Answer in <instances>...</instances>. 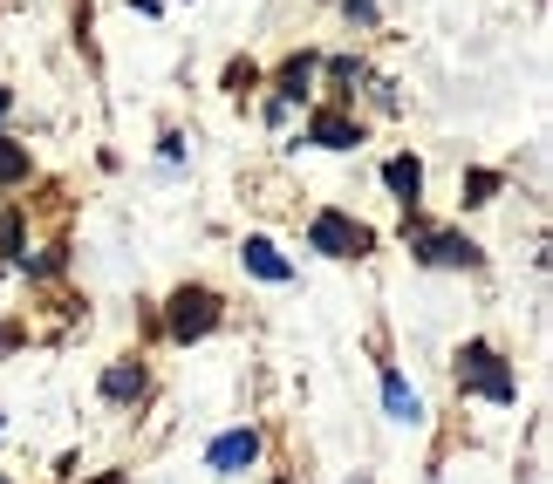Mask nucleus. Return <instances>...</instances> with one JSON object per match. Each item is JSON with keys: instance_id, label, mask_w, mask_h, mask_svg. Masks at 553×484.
Returning <instances> with one entry per match:
<instances>
[{"instance_id": "nucleus-1", "label": "nucleus", "mask_w": 553, "mask_h": 484, "mask_svg": "<svg viewBox=\"0 0 553 484\" xmlns=\"http://www.w3.org/2000/svg\"><path fill=\"white\" fill-rule=\"evenodd\" d=\"M458 382H465V389H478V396H492V403H513V396H519L513 369H506V362H499L485 341H472V348L458 355Z\"/></svg>"}, {"instance_id": "nucleus-2", "label": "nucleus", "mask_w": 553, "mask_h": 484, "mask_svg": "<svg viewBox=\"0 0 553 484\" xmlns=\"http://www.w3.org/2000/svg\"><path fill=\"white\" fill-rule=\"evenodd\" d=\"M219 328V294H205V287H185V294H171V335L178 341H198Z\"/></svg>"}, {"instance_id": "nucleus-3", "label": "nucleus", "mask_w": 553, "mask_h": 484, "mask_svg": "<svg viewBox=\"0 0 553 484\" xmlns=\"http://www.w3.org/2000/svg\"><path fill=\"white\" fill-rule=\"evenodd\" d=\"M308 239H315V253H328V260H349V253H369V225L342 219V212H321V219L308 225Z\"/></svg>"}, {"instance_id": "nucleus-4", "label": "nucleus", "mask_w": 553, "mask_h": 484, "mask_svg": "<svg viewBox=\"0 0 553 484\" xmlns=\"http://www.w3.org/2000/svg\"><path fill=\"white\" fill-rule=\"evenodd\" d=\"M253 457H260V437H253V430H226V437L212 444V471H246Z\"/></svg>"}, {"instance_id": "nucleus-5", "label": "nucleus", "mask_w": 553, "mask_h": 484, "mask_svg": "<svg viewBox=\"0 0 553 484\" xmlns=\"http://www.w3.org/2000/svg\"><path fill=\"white\" fill-rule=\"evenodd\" d=\"M308 137H315L321 150H356V144H362V130H356L342 110H321L315 123H308Z\"/></svg>"}, {"instance_id": "nucleus-6", "label": "nucleus", "mask_w": 553, "mask_h": 484, "mask_svg": "<svg viewBox=\"0 0 553 484\" xmlns=\"http://www.w3.org/2000/svg\"><path fill=\"white\" fill-rule=\"evenodd\" d=\"M417 260H431V266H478V246L472 239H458V232H431Z\"/></svg>"}, {"instance_id": "nucleus-7", "label": "nucleus", "mask_w": 553, "mask_h": 484, "mask_svg": "<svg viewBox=\"0 0 553 484\" xmlns=\"http://www.w3.org/2000/svg\"><path fill=\"white\" fill-rule=\"evenodd\" d=\"M383 185H390L403 205H417V191H424V164H417V157H390V164H383Z\"/></svg>"}, {"instance_id": "nucleus-8", "label": "nucleus", "mask_w": 553, "mask_h": 484, "mask_svg": "<svg viewBox=\"0 0 553 484\" xmlns=\"http://www.w3.org/2000/svg\"><path fill=\"white\" fill-rule=\"evenodd\" d=\"M239 253H246V266H253L260 280H287V273H294V266H287V260L274 253V239H246Z\"/></svg>"}, {"instance_id": "nucleus-9", "label": "nucleus", "mask_w": 553, "mask_h": 484, "mask_svg": "<svg viewBox=\"0 0 553 484\" xmlns=\"http://www.w3.org/2000/svg\"><path fill=\"white\" fill-rule=\"evenodd\" d=\"M383 403H390V416H396V423H417V416H424L417 389H410L403 375H383Z\"/></svg>"}, {"instance_id": "nucleus-10", "label": "nucleus", "mask_w": 553, "mask_h": 484, "mask_svg": "<svg viewBox=\"0 0 553 484\" xmlns=\"http://www.w3.org/2000/svg\"><path fill=\"white\" fill-rule=\"evenodd\" d=\"M103 396H110V403H130V396H144V369H137V362H117V369L103 375Z\"/></svg>"}, {"instance_id": "nucleus-11", "label": "nucleus", "mask_w": 553, "mask_h": 484, "mask_svg": "<svg viewBox=\"0 0 553 484\" xmlns=\"http://www.w3.org/2000/svg\"><path fill=\"white\" fill-rule=\"evenodd\" d=\"M308 82H315V55H294V62L280 69V103H294V96H308Z\"/></svg>"}, {"instance_id": "nucleus-12", "label": "nucleus", "mask_w": 553, "mask_h": 484, "mask_svg": "<svg viewBox=\"0 0 553 484\" xmlns=\"http://www.w3.org/2000/svg\"><path fill=\"white\" fill-rule=\"evenodd\" d=\"M21 178H28V150L0 137V185H21Z\"/></svg>"}, {"instance_id": "nucleus-13", "label": "nucleus", "mask_w": 553, "mask_h": 484, "mask_svg": "<svg viewBox=\"0 0 553 484\" xmlns=\"http://www.w3.org/2000/svg\"><path fill=\"white\" fill-rule=\"evenodd\" d=\"M465 191H472V198H465V205H485V198H492V191H499V178H492V171H472V178H465Z\"/></svg>"}, {"instance_id": "nucleus-14", "label": "nucleus", "mask_w": 553, "mask_h": 484, "mask_svg": "<svg viewBox=\"0 0 553 484\" xmlns=\"http://www.w3.org/2000/svg\"><path fill=\"white\" fill-rule=\"evenodd\" d=\"M0 253H21V219L14 212H0Z\"/></svg>"}, {"instance_id": "nucleus-15", "label": "nucleus", "mask_w": 553, "mask_h": 484, "mask_svg": "<svg viewBox=\"0 0 553 484\" xmlns=\"http://www.w3.org/2000/svg\"><path fill=\"white\" fill-rule=\"evenodd\" d=\"M342 7H349L356 21H376V0H342Z\"/></svg>"}, {"instance_id": "nucleus-16", "label": "nucleus", "mask_w": 553, "mask_h": 484, "mask_svg": "<svg viewBox=\"0 0 553 484\" xmlns=\"http://www.w3.org/2000/svg\"><path fill=\"white\" fill-rule=\"evenodd\" d=\"M7 103H14V96H7V89H0V116H7Z\"/></svg>"}, {"instance_id": "nucleus-17", "label": "nucleus", "mask_w": 553, "mask_h": 484, "mask_svg": "<svg viewBox=\"0 0 553 484\" xmlns=\"http://www.w3.org/2000/svg\"><path fill=\"white\" fill-rule=\"evenodd\" d=\"M103 484H130V478H103Z\"/></svg>"}, {"instance_id": "nucleus-18", "label": "nucleus", "mask_w": 553, "mask_h": 484, "mask_svg": "<svg viewBox=\"0 0 553 484\" xmlns=\"http://www.w3.org/2000/svg\"><path fill=\"white\" fill-rule=\"evenodd\" d=\"M0 484H7V478H0Z\"/></svg>"}]
</instances>
